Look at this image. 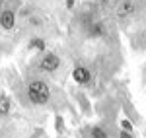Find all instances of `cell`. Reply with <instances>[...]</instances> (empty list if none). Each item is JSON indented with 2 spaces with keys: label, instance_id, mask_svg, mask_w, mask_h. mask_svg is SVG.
I'll return each mask as SVG.
<instances>
[{
  "label": "cell",
  "instance_id": "12",
  "mask_svg": "<svg viewBox=\"0 0 146 138\" xmlns=\"http://www.w3.org/2000/svg\"><path fill=\"white\" fill-rule=\"evenodd\" d=\"M113 2H115V0H100V4H101V6H111Z\"/></svg>",
  "mask_w": 146,
  "mask_h": 138
},
{
  "label": "cell",
  "instance_id": "9",
  "mask_svg": "<svg viewBox=\"0 0 146 138\" xmlns=\"http://www.w3.org/2000/svg\"><path fill=\"white\" fill-rule=\"evenodd\" d=\"M29 49H33V51H43V49H45V41H43V39H31V41H29Z\"/></svg>",
  "mask_w": 146,
  "mask_h": 138
},
{
  "label": "cell",
  "instance_id": "8",
  "mask_svg": "<svg viewBox=\"0 0 146 138\" xmlns=\"http://www.w3.org/2000/svg\"><path fill=\"white\" fill-rule=\"evenodd\" d=\"M90 136L92 138H109V134H107L101 127H92L90 128Z\"/></svg>",
  "mask_w": 146,
  "mask_h": 138
},
{
  "label": "cell",
  "instance_id": "3",
  "mask_svg": "<svg viewBox=\"0 0 146 138\" xmlns=\"http://www.w3.org/2000/svg\"><path fill=\"white\" fill-rule=\"evenodd\" d=\"M72 78H74V82L76 84H82V86H86V84H90L92 82V72L86 66H76V68L72 70Z\"/></svg>",
  "mask_w": 146,
  "mask_h": 138
},
{
  "label": "cell",
  "instance_id": "5",
  "mask_svg": "<svg viewBox=\"0 0 146 138\" xmlns=\"http://www.w3.org/2000/svg\"><path fill=\"white\" fill-rule=\"evenodd\" d=\"M86 35L92 37V39H98V37H103L105 35V27H103V23L98 22V20H94L86 25Z\"/></svg>",
  "mask_w": 146,
  "mask_h": 138
},
{
  "label": "cell",
  "instance_id": "2",
  "mask_svg": "<svg viewBox=\"0 0 146 138\" xmlns=\"http://www.w3.org/2000/svg\"><path fill=\"white\" fill-rule=\"evenodd\" d=\"M37 66H39V70H43V72H55L60 66V58L56 57L55 53H45L41 57V60L37 62Z\"/></svg>",
  "mask_w": 146,
  "mask_h": 138
},
{
  "label": "cell",
  "instance_id": "11",
  "mask_svg": "<svg viewBox=\"0 0 146 138\" xmlns=\"http://www.w3.org/2000/svg\"><path fill=\"white\" fill-rule=\"evenodd\" d=\"M121 138H135L133 132H127V130H121Z\"/></svg>",
  "mask_w": 146,
  "mask_h": 138
},
{
  "label": "cell",
  "instance_id": "10",
  "mask_svg": "<svg viewBox=\"0 0 146 138\" xmlns=\"http://www.w3.org/2000/svg\"><path fill=\"white\" fill-rule=\"evenodd\" d=\"M121 127H123V130H127V132H133V125H131V121H127V119H123L121 121Z\"/></svg>",
  "mask_w": 146,
  "mask_h": 138
},
{
  "label": "cell",
  "instance_id": "6",
  "mask_svg": "<svg viewBox=\"0 0 146 138\" xmlns=\"http://www.w3.org/2000/svg\"><path fill=\"white\" fill-rule=\"evenodd\" d=\"M14 25H16V14L12 10H4L0 14V27L2 29H14Z\"/></svg>",
  "mask_w": 146,
  "mask_h": 138
},
{
  "label": "cell",
  "instance_id": "4",
  "mask_svg": "<svg viewBox=\"0 0 146 138\" xmlns=\"http://www.w3.org/2000/svg\"><path fill=\"white\" fill-rule=\"evenodd\" d=\"M135 10H136V6H135L133 0H121L119 6H117V18L125 20V18H129V16H133Z\"/></svg>",
  "mask_w": 146,
  "mask_h": 138
},
{
  "label": "cell",
  "instance_id": "7",
  "mask_svg": "<svg viewBox=\"0 0 146 138\" xmlns=\"http://www.w3.org/2000/svg\"><path fill=\"white\" fill-rule=\"evenodd\" d=\"M10 109H12L10 97L4 95V93H0V117H6L8 113H10Z\"/></svg>",
  "mask_w": 146,
  "mask_h": 138
},
{
  "label": "cell",
  "instance_id": "13",
  "mask_svg": "<svg viewBox=\"0 0 146 138\" xmlns=\"http://www.w3.org/2000/svg\"><path fill=\"white\" fill-rule=\"evenodd\" d=\"M66 6H68V8H72V6H74V0H68V2H66Z\"/></svg>",
  "mask_w": 146,
  "mask_h": 138
},
{
  "label": "cell",
  "instance_id": "1",
  "mask_svg": "<svg viewBox=\"0 0 146 138\" xmlns=\"http://www.w3.org/2000/svg\"><path fill=\"white\" fill-rule=\"evenodd\" d=\"M27 95H29V101L35 105H45L49 101V86L43 80H33L29 82V88H27Z\"/></svg>",
  "mask_w": 146,
  "mask_h": 138
}]
</instances>
